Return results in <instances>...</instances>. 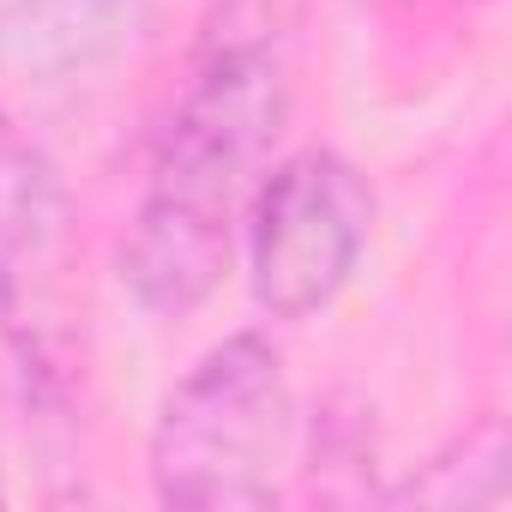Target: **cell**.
Listing matches in <instances>:
<instances>
[{
	"label": "cell",
	"instance_id": "cell-1",
	"mask_svg": "<svg viewBox=\"0 0 512 512\" xmlns=\"http://www.w3.org/2000/svg\"><path fill=\"white\" fill-rule=\"evenodd\" d=\"M296 97V7L290 0H217L187 91L169 109L151 181L121 241V284L157 320L199 314L235 253L247 199L272 169V145Z\"/></svg>",
	"mask_w": 512,
	"mask_h": 512
},
{
	"label": "cell",
	"instance_id": "cell-2",
	"mask_svg": "<svg viewBox=\"0 0 512 512\" xmlns=\"http://www.w3.org/2000/svg\"><path fill=\"white\" fill-rule=\"evenodd\" d=\"M290 452L284 356L260 332L211 344L163 398L151 428V488L181 512H260L278 500Z\"/></svg>",
	"mask_w": 512,
	"mask_h": 512
},
{
	"label": "cell",
	"instance_id": "cell-4",
	"mask_svg": "<svg viewBox=\"0 0 512 512\" xmlns=\"http://www.w3.org/2000/svg\"><path fill=\"white\" fill-rule=\"evenodd\" d=\"M247 278L272 320H314L332 308L374 229V193L362 169L326 145L272 163L247 199Z\"/></svg>",
	"mask_w": 512,
	"mask_h": 512
},
{
	"label": "cell",
	"instance_id": "cell-6",
	"mask_svg": "<svg viewBox=\"0 0 512 512\" xmlns=\"http://www.w3.org/2000/svg\"><path fill=\"white\" fill-rule=\"evenodd\" d=\"M392 506H500L506 500V428L482 416L440 458H428L410 482L386 488Z\"/></svg>",
	"mask_w": 512,
	"mask_h": 512
},
{
	"label": "cell",
	"instance_id": "cell-7",
	"mask_svg": "<svg viewBox=\"0 0 512 512\" xmlns=\"http://www.w3.org/2000/svg\"><path fill=\"white\" fill-rule=\"evenodd\" d=\"M0 500H7V482H0Z\"/></svg>",
	"mask_w": 512,
	"mask_h": 512
},
{
	"label": "cell",
	"instance_id": "cell-3",
	"mask_svg": "<svg viewBox=\"0 0 512 512\" xmlns=\"http://www.w3.org/2000/svg\"><path fill=\"white\" fill-rule=\"evenodd\" d=\"M0 344L31 404L61 410L79 392V211L61 169L7 127H0Z\"/></svg>",
	"mask_w": 512,
	"mask_h": 512
},
{
	"label": "cell",
	"instance_id": "cell-5",
	"mask_svg": "<svg viewBox=\"0 0 512 512\" xmlns=\"http://www.w3.org/2000/svg\"><path fill=\"white\" fill-rule=\"evenodd\" d=\"M157 25V0H7L0 7V73L55 91L109 73Z\"/></svg>",
	"mask_w": 512,
	"mask_h": 512
}]
</instances>
